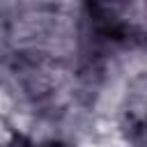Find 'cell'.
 I'll list each match as a JSON object with an SVG mask.
<instances>
[{
	"instance_id": "6da1fadb",
	"label": "cell",
	"mask_w": 147,
	"mask_h": 147,
	"mask_svg": "<svg viewBox=\"0 0 147 147\" xmlns=\"http://www.w3.org/2000/svg\"><path fill=\"white\" fill-rule=\"evenodd\" d=\"M25 136L16 129V124L0 113V147H14L18 140H23Z\"/></svg>"
}]
</instances>
